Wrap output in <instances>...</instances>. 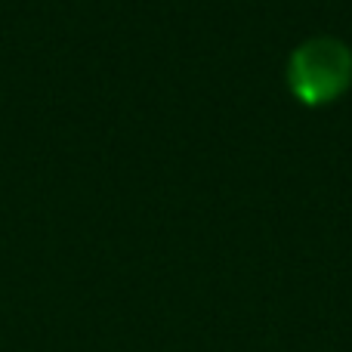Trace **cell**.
Returning <instances> with one entry per match:
<instances>
[{
  "label": "cell",
  "instance_id": "cell-1",
  "mask_svg": "<svg viewBox=\"0 0 352 352\" xmlns=\"http://www.w3.org/2000/svg\"><path fill=\"white\" fill-rule=\"evenodd\" d=\"M352 80V53L340 37H309L287 59V84L303 102L340 96Z\"/></svg>",
  "mask_w": 352,
  "mask_h": 352
}]
</instances>
